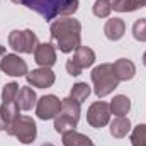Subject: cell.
I'll return each mask as SVG.
<instances>
[{
    "label": "cell",
    "instance_id": "6da1fadb",
    "mask_svg": "<svg viewBox=\"0 0 146 146\" xmlns=\"http://www.w3.org/2000/svg\"><path fill=\"white\" fill-rule=\"evenodd\" d=\"M49 33L61 53H72L80 46L82 24L73 17H60L51 22Z\"/></svg>",
    "mask_w": 146,
    "mask_h": 146
},
{
    "label": "cell",
    "instance_id": "7a4b0ae2",
    "mask_svg": "<svg viewBox=\"0 0 146 146\" xmlns=\"http://www.w3.org/2000/svg\"><path fill=\"white\" fill-rule=\"evenodd\" d=\"M24 5L37 12L46 21H53L58 15L70 17L78 9V0H24Z\"/></svg>",
    "mask_w": 146,
    "mask_h": 146
},
{
    "label": "cell",
    "instance_id": "3957f363",
    "mask_svg": "<svg viewBox=\"0 0 146 146\" xmlns=\"http://www.w3.org/2000/svg\"><path fill=\"white\" fill-rule=\"evenodd\" d=\"M119 78L114 72L112 63H102L99 66H95L92 70V83H94V92L99 99L107 97L109 94H112L117 85H119Z\"/></svg>",
    "mask_w": 146,
    "mask_h": 146
},
{
    "label": "cell",
    "instance_id": "277c9868",
    "mask_svg": "<svg viewBox=\"0 0 146 146\" xmlns=\"http://www.w3.org/2000/svg\"><path fill=\"white\" fill-rule=\"evenodd\" d=\"M80 102H76L72 97H66L61 100V110L54 117V131L60 134H65L73 131L80 121Z\"/></svg>",
    "mask_w": 146,
    "mask_h": 146
},
{
    "label": "cell",
    "instance_id": "5b68a950",
    "mask_svg": "<svg viewBox=\"0 0 146 146\" xmlns=\"http://www.w3.org/2000/svg\"><path fill=\"white\" fill-rule=\"evenodd\" d=\"M5 131L10 136L17 138L19 143H22V145H31L36 139V134H37L36 122L29 115H19L17 119H14L12 122H9V126H7Z\"/></svg>",
    "mask_w": 146,
    "mask_h": 146
},
{
    "label": "cell",
    "instance_id": "8992f818",
    "mask_svg": "<svg viewBox=\"0 0 146 146\" xmlns=\"http://www.w3.org/2000/svg\"><path fill=\"white\" fill-rule=\"evenodd\" d=\"M37 36L31 29H24V31H12L9 34V46L15 51V53H26L31 54L34 53L37 48Z\"/></svg>",
    "mask_w": 146,
    "mask_h": 146
},
{
    "label": "cell",
    "instance_id": "52a82bcc",
    "mask_svg": "<svg viewBox=\"0 0 146 146\" xmlns=\"http://www.w3.org/2000/svg\"><path fill=\"white\" fill-rule=\"evenodd\" d=\"M87 121L92 127H97V129L107 126L110 121V106L102 100L94 102L87 110Z\"/></svg>",
    "mask_w": 146,
    "mask_h": 146
},
{
    "label": "cell",
    "instance_id": "ba28073f",
    "mask_svg": "<svg viewBox=\"0 0 146 146\" xmlns=\"http://www.w3.org/2000/svg\"><path fill=\"white\" fill-rule=\"evenodd\" d=\"M60 110H61V100L56 95H44L36 104V114L42 121L54 119L60 114Z\"/></svg>",
    "mask_w": 146,
    "mask_h": 146
},
{
    "label": "cell",
    "instance_id": "9c48e42d",
    "mask_svg": "<svg viewBox=\"0 0 146 146\" xmlns=\"http://www.w3.org/2000/svg\"><path fill=\"white\" fill-rule=\"evenodd\" d=\"M0 70L9 76H24L27 75V63L19 54H3L0 60Z\"/></svg>",
    "mask_w": 146,
    "mask_h": 146
},
{
    "label": "cell",
    "instance_id": "30bf717a",
    "mask_svg": "<svg viewBox=\"0 0 146 146\" xmlns=\"http://www.w3.org/2000/svg\"><path fill=\"white\" fill-rule=\"evenodd\" d=\"M27 78V83L33 85V87H37V88H48L54 83L56 76L54 73L51 72L49 68H37V70H33L26 75Z\"/></svg>",
    "mask_w": 146,
    "mask_h": 146
},
{
    "label": "cell",
    "instance_id": "8fae6325",
    "mask_svg": "<svg viewBox=\"0 0 146 146\" xmlns=\"http://www.w3.org/2000/svg\"><path fill=\"white\" fill-rule=\"evenodd\" d=\"M34 61L41 68H51L56 63V51L51 42L37 44L36 51H34Z\"/></svg>",
    "mask_w": 146,
    "mask_h": 146
},
{
    "label": "cell",
    "instance_id": "7c38bea8",
    "mask_svg": "<svg viewBox=\"0 0 146 146\" xmlns=\"http://www.w3.org/2000/svg\"><path fill=\"white\" fill-rule=\"evenodd\" d=\"M72 61L80 70L88 68V66H92L95 63V53H94V49H90L87 46H78L75 49V54H73Z\"/></svg>",
    "mask_w": 146,
    "mask_h": 146
},
{
    "label": "cell",
    "instance_id": "4fadbf2b",
    "mask_svg": "<svg viewBox=\"0 0 146 146\" xmlns=\"http://www.w3.org/2000/svg\"><path fill=\"white\" fill-rule=\"evenodd\" d=\"M112 66H114V72H115L117 78H119L121 82H127V80H131V78L136 75V66H134V63H133L131 60H127V58H121V60L114 61Z\"/></svg>",
    "mask_w": 146,
    "mask_h": 146
},
{
    "label": "cell",
    "instance_id": "5bb4252c",
    "mask_svg": "<svg viewBox=\"0 0 146 146\" xmlns=\"http://www.w3.org/2000/svg\"><path fill=\"white\" fill-rule=\"evenodd\" d=\"M124 33H126V24H124V21L119 19V17L109 19V21L106 22V26H104V34H106V37L110 39V41H119L121 37L124 36Z\"/></svg>",
    "mask_w": 146,
    "mask_h": 146
},
{
    "label": "cell",
    "instance_id": "9a60e30c",
    "mask_svg": "<svg viewBox=\"0 0 146 146\" xmlns=\"http://www.w3.org/2000/svg\"><path fill=\"white\" fill-rule=\"evenodd\" d=\"M19 109L22 110H31L34 106L37 104V97L36 92L31 88V87H22L19 88V94H17V99H15Z\"/></svg>",
    "mask_w": 146,
    "mask_h": 146
},
{
    "label": "cell",
    "instance_id": "2e32d148",
    "mask_svg": "<svg viewBox=\"0 0 146 146\" xmlns=\"http://www.w3.org/2000/svg\"><path fill=\"white\" fill-rule=\"evenodd\" d=\"M131 131V121L127 117H115L112 122H110V134L117 139L124 138L127 133Z\"/></svg>",
    "mask_w": 146,
    "mask_h": 146
},
{
    "label": "cell",
    "instance_id": "e0dca14e",
    "mask_svg": "<svg viewBox=\"0 0 146 146\" xmlns=\"http://www.w3.org/2000/svg\"><path fill=\"white\" fill-rule=\"evenodd\" d=\"M109 106H110V114H114L115 117H122L131 109V100L126 95H115Z\"/></svg>",
    "mask_w": 146,
    "mask_h": 146
},
{
    "label": "cell",
    "instance_id": "ac0fdd59",
    "mask_svg": "<svg viewBox=\"0 0 146 146\" xmlns=\"http://www.w3.org/2000/svg\"><path fill=\"white\" fill-rule=\"evenodd\" d=\"M63 145L65 146H94L92 139L82 133H76L75 129L63 134Z\"/></svg>",
    "mask_w": 146,
    "mask_h": 146
},
{
    "label": "cell",
    "instance_id": "d6986e66",
    "mask_svg": "<svg viewBox=\"0 0 146 146\" xmlns=\"http://www.w3.org/2000/svg\"><path fill=\"white\" fill-rule=\"evenodd\" d=\"M112 10L117 12H133L141 7H146L145 0H109Z\"/></svg>",
    "mask_w": 146,
    "mask_h": 146
},
{
    "label": "cell",
    "instance_id": "ffe728a7",
    "mask_svg": "<svg viewBox=\"0 0 146 146\" xmlns=\"http://www.w3.org/2000/svg\"><path fill=\"white\" fill-rule=\"evenodd\" d=\"M0 114H2V117H3V121L7 122V126H9V122H12L14 119H17L21 114H19V106H17V102H2V106H0Z\"/></svg>",
    "mask_w": 146,
    "mask_h": 146
},
{
    "label": "cell",
    "instance_id": "44dd1931",
    "mask_svg": "<svg viewBox=\"0 0 146 146\" xmlns=\"http://www.w3.org/2000/svg\"><path fill=\"white\" fill-rule=\"evenodd\" d=\"M88 95H90V87L87 85V83H83V82H78V83H75L72 88V94H70V97L75 99L76 102H85L87 99H88Z\"/></svg>",
    "mask_w": 146,
    "mask_h": 146
},
{
    "label": "cell",
    "instance_id": "7402d4cb",
    "mask_svg": "<svg viewBox=\"0 0 146 146\" xmlns=\"http://www.w3.org/2000/svg\"><path fill=\"white\" fill-rule=\"evenodd\" d=\"M131 145L146 146V124H138L131 133Z\"/></svg>",
    "mask_w": 146,
    "mask_h": 146
},
{
    "label": "cell",
    "instance_id": "603a6c76",
    "mask_svg": "<svg viewBox=\"0 0 146 146\" xmlns=\"http://www.w3.org/2000/svg\"><path fill=\"white\" fill-rule=\"evenodd\" d=\"M17 94H19V85L15 82L7 83L3 87V92H2V102H15Z\"/></svg>",
    "mask_w": 146,
    "mask_h": 146
},
{
    "label": "cell",
    "instance_id": "cb8c5ba5",
    "mask_svg": "<svg viewBox=\"0 0 146 146\" xmlns=\"http://www.w3.org/2000/svg\"><path fill=\"white\" fill-rule=\"evenodd\" d=\"M92 10H94V14H95L97 17H109L112 7H110L109 0H97V2L94 3Z\"/></svg>",
    "mask_w": 146,
    "mask_h": 146
},
{
    "label": "cell",
    "instance_id": "d4e9b609",
    "mask_svg": "<svg viewBox=\"0 0 146 146\" xmlns=\"http://www.w3.org/2000/svg\"><path fill=\"white\" fill-rule=\"evenodd\" d=\"M133 36L136 41H146V17L145 19H138L134 24H133Z\"/></svg>",
    "mask_w": 146,
    "mask_h": 146
},
{
    "label": "cell",
    "instance_id": "484cf974",
    "mask_svg": "<svg viewBox=\"0 0 146 146\" xmlns=\"http://www.w3.org/2000/svg\"><path fill=\"white\" fill-rule=\"evenodd\" d=\"M66 72L70 73L72 76H78V75L82 73V70H80V68H78V66H76V65L73 63V61H72V58H70V60L66 61Z\"/></svg>",
    "mask_w": 146,
    "mask_h": 146
},
{
    "label": "cell",
    "instance_id": "4316f807",
    "mask_svg": "<svg viewBox=\"0 0 146 146\" xmlns=\"http://www.w3.org/2000/svg\"><path fill=\"white\" fill-rule=\"evenodd\" d=\"M7 129V122L3 121V117H2V114H0V131H5Z\"/></svg>",
    "mask_w": 146,
    "mask_h": 146
},
{
    "label": "cell",
    "instance_id": "83f0119b",
    "mask_svg": "<svg viewBox=\"0 0 146 146\" xmlns=\"http://www.w3.org/2000/svg\"><path fill=\"white\" fill-rule=\"evenodd\" d=\"M3 53H5V48H3V46H0V56H2Z\"/></svg>",
    "mask_w": 146,
    "mask_h": 146
},
{
    "label": "cell",
    "instance_id": "f1b7e54d",
    "mask_svg": "<svg viewBox=\"0 0 146 146\" xmlns=\"http://www.w3.org/2000/svg\"><path fill=\"white\" fill-rule=\"evenodd\" d=\"M14 3H24V0H12Z\"/></svg>",
    "mask_w": 146,
    "mask_h": 146
},
{
    "label": "cell",
    "instance_id": "f546056e",
    "mask_svg": "<svg viewBox=\"0 0 146 146\" xmlns=\"http://www.w3.org/2000/svg\"><path fill=\"white\" fill-rule=\"evenodd\" d=\"M143 63H145V66H146V53L143 54Z\"/></svg>",
    "mask_w": 146,
    "mask_h": 146
},
{
    "label": "cell",
    "instance_id": "4dcf8cb0",
    "mask_svg": "<svg viewBox=\"0 0 146 146\" xmlns=\"http://www.w3.org/2000/svg\"><path fill=\"white\" fill-rule=\"evenodd\" d=\"M41 146H53L51 143H44V145H41Z\"/></svg>",
    "mask_w": 146,
    "mask_h": 146
},
{
    "label": "cell",
    "instance_id": "1f68e13d",
    "mask_svg": "<svg viewBox=\"0 0 146 146\" xmlns=\"http://www.w3.org/2000/svg\"><path fill=\"white\" fill-rule=\"evenodd\" d=\"M145 3H146V0H145Z\"/></svg>",
    "mask_w": 146,
    "mask_h": 146
}]
</instances>
